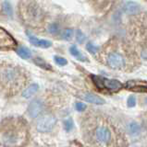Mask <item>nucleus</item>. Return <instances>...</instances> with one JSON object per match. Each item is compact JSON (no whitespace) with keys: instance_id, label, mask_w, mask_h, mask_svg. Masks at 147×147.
<instances>
[{"instance_id":"f257e3e1","label":"nucleus","mask_w":147,"mask_h":147,"mask_svg":"<svg viewBox=\"0 0 147 147\" xmlns=\"http://www.w3.org/2000/svg\"><path fill=\"white\" fill-rule=\"evenodd\" d=\"M97 59L110 69L131 72L141 64V56L128 40L113 37L98 51Z\"/></svg>"},{"instance_id":"f03ea898","label":"nucleus","mask_w":147,"mask_h":147,"mask_svg":"<svg viewBox=\"0 0 147 147\" xmlns=\"http://www.w3.org/2000/svg\"><path fill=\"white\" fill-rule=\"evenodd\" d=\"M91 141L96 147H127V139L112 119L104 116L91 119L87 128Z\"/></svg>"},{"instance_id":"7ed1b4c3","label":"nucleus","mask_w":147,"mask_h":147,"mask_svg":"<svg viewBox=\"0 0 147 147\" xmlns=\"http://www.w3.org/2000/svg\"><path fill=\"white\" fill-rule=\"evenodd\" d=\"M18 13L21 22L33 30L45 29L48 13L41 0H21Z\"/></svg>"},{"instance_id":"20e7f679","label":"nucleus","mask_w":147,"mask_h":147,"mask_svg":"<svg viewBox=\"0 0 147 147\" xmlns=\"http://www.w3.org/2000/svg\"><path fill=\"white\" fill-rule=\"evenodd\" d=\"M127 38L140 56L147 60V11L133 14L128 22Z\"/></svg>"},{"instance_id":"39448f33","label":"nucleus","mask_w":147,"mask_h":147,"mask_svg":"<svg viewBox=\"0 0 147 147\" xmlns=\"http://www.w3.org/2000/svg\"><path fill=\"white\" fill-rule=\"evenodd\" d=\"M23 69L7 63H0V86L8 91H19L25 85Z\"/></svg>"},{"instance_id":"423d86ee","label":"nucleus","mask_w":147,"mask_h":147,"mask_svg":"<svg viewBox=\"0 0 147 147\" xmlns=\"http://www.w3.org/2000/svg\"><path fill=\"white\" fill-rule=\"evenodd\" d=\"M24 126L18 121H10L0 130V144L5 147H19L25 141Z\"/></svg>"},{"instance_id":"0eeeda50","label":"nucleus","mask_w":147,"mask_h":147,"mask_svg":"<svg viewBox=\"0 0 147 147\" xmlns=\"http://www.w3.org/2000/svg\"><path fill=\"white\" fill-rule=\"evenodd\" d=\"M93 80L96 87L101 90H107L111 92H117L123 88V85L120 82L115 79H107V78L100 76H93Z\"/></svg>"},{"instance_id":"6e6552de","label":"nucleus","mask_w":147,"mask_h":147,"mask_svg":"<svg viewBox=\"0 0 147 147\" xmlns=\"http://www.w3.org/2000/svg\"><path fill=\"white\" fill-rule=\"evenodd\" d=\"M57 123L56 117L52 114H44L36 122V129L40 132H48Z\"/></svg>"},{"instance_id":"1a4fd4ad","label":"nucleus","mask_w":147,"mask_h":147,"mask_svg":"<svg viewBox=\"0 0 147 147\" xmlns=\"http://www.w3.org/2000/svg\"><path fill=\"white\" fill-rule=\"evenodd\" d=\"M17 46V41L8 32L0 28V50H12Z\"/></svg>"},{"instance_id":"9d476101","label":"nucleus","mask_w":147,"mask_h":147,"mask_svg":"<svg viewBox=\"0 0 147 147\" xmlns=\"http://www.w3.org/2000/svg\"><path fill=\"white\" fill-rule=\"evenodd\" d=\"M44 109V105L39 99H34L28 107V114L31 118H36L42 113Z\"/></svg>"},{"instance_id":"9b49d317","label":"nucleus","mask_w":147,"mask_h":147,"mask_svg":"<svg viewBox=\"0 0 147 147\" xmlns=\"http://www.w3.org/2000/svg\"><path fill=\"white\" fill-rule=\"evenodd\" d=\"M29 40L30 42L36 46V47H40V48H49L52 46V42L50 40H39L37 39L36 37H34V36H30L29 37Z\"/></svg>"},{"instance_id":"f8f14e48","label":"nucleus","mask_w":147,"mask_h":147,"mask_svg":"<svg viewBox=\"0 0 147 147\" xmlns=\"http://www.w3.org/2000/svg\"><path fill=\"white\" fill-rule=\"evenodd\" d=\"M82 98H83L86 102H89V103L94 104V105L105 104V100L102 98H100L99 96H96L94 94H91V93L84 94L83 96H82Z\"/></svg>"},{"instance_id":"ddd939ff","label":"nucleus","mask_w":147,"mask_h":147,"mask_svg":"<svg viewBox=\"0 0 147 147\" xmlns=\"http://www.w3.org/2000/svg\"><path fill=\"white\" fill-rule=\"evenodd\" d=\"M39 90V85L38 84H31L27 88H25L22 92V96L25 98H30L33 96H34L37 91Z\"/></svg>"},{"instance_id":"4468645a","label":"nucleus","mask_w":147,"mask_h":147,"mask_svg":"<svg viewBox=\"0 0 147 147\" xmlns=\"http://www.w3.org/2000/svg\"><path fill=\"white\" fill-rule=\"evenodd\" d=\"M45 29H46L48 33L52 35H56L59 33V31H60V25H59V23L57 21H51V22L48 21Z\"/></svg>"},{"instance_id":"2eb2a0df","label":"nucleus","mask_w":147,"mask_h":147,"mask_svg":"<svg viewBox=\"0 0 147 147\" xmlns=\"http://www.w3.org/2000/svg\"><path fill=\"white\" fill-rule=\"evenodd\" d=\"M2 8H3L4 16L12 18V17H13V9L11 7L10 3L8 2V1H7V0L3 1L2 2Z\"/></svg>"},{"instance_id":"dca6fc26","label":"nucleus","mask_w":147,"mask_h":147,"mask_svg":"<svg viewBox=\"0 0 147 147\" xmlns=\"http://www.w3.org/2000/svg\"><path fill=\"white\" fill-rule=\"evenodd\" d=\"M16 53L22 59H30L31 57V51L27 47H19L16 50Z\"/></svg>"},{"instance_id":"f3484780","label":"nucleus","mask_w":147,"mask_h":147,"mask_svg":"<svg viewBox=\"0 0 147 147\" xmlns=\"http://www.w3.org/2000/svg\"><path fill=\"white\" fill-rule=\"evenodd\" d=\"M125 87L129 90H132V91H142V92H147V86L145 85H137V84H134L132 85L131 82H129L126 84Z\"/></svg>"},{"instance_id":"a211bd4d","label":"nucleus","mask_w":147,"mask_h":147,"mask_svg":"<svg viewBox=\"0 0 147 147\" xmlns=\"http://www.w3.org/2000/svg\"><path fill=\"white\" fill-rule=\"evenodd\" d=\"M70 53L73 55V56L76 57L78 60H80V61H81V62H85V61H87V58L84 57L83 55H82V54L81 53V52L77 49V47H76L75 45H72L71 47L70 48Z\"/></svg>"},{"instance_id":"6ab92c4d","label":"nucleus","mask_w":147,"mask_h":147,"mask_svg":"<svg viewBox=\"0 0 147 147\" xmlns=\"http://www.w3.org/2000/svg\"><path fill=\"white\" fill-rule=\"evenodd\" d=\"M129 131H130V132L132 135H136L140 131V127L136 122L133 121L130 124V125H129Z\"/></svg>"},{"instance_id":"aec40b11","label":"nucleus","mask_w":147,"mask_h":147,"mask_svg":"<svg viewBox=\"0 0 147 147\" xmlns=\"http://www.w3.org/2000/svg\"><path fill=\"white\" fill-rule=\"evenodd\" d=\"M61 36H62V38L64 40H70L72 38V36H73V30L72 29H66V30H64L62 31Z\"/></svg>"},{"instance_id":"412c9836","label":"nucleus","mask_w":147,"mask_h":147,"mask_svg":"<svg viewBox=\"0 0 147 147\" xmlns=\"http://www.w3.org/2000/svg\"><path fill=\"white\" fill-rule=\"evenodd\" d=\"M34 63L37 64L38 66H40V67H42V68H44V69H50L51 68V66L49 65V64H47L46 63H45L44 60H42L41 58H36L35 60H34Z\"/></svg>"},{"instance_id":"4be33fe9","label":"nucleus","mask_w":147,"mask_h":147,"mask_svg":"<svg viewBox=\"0 0 147 147\" xmlns=\"http://www.w3.org/2000/svg\"><path fill=\"white\" fill-rule=\"evenodd\" d=\"M86 49H87V51H88L89 53H93V54L97 53V52L99 51L98 47H96V46H94V44H92L91 42H88V43H87V45H86Z\"/></svg>"},{"instance_id":"5701e85b","label":"nucleus","mask_w":147,"mask_h":147,"mask_svg":"<svg viewBox=\"0 0 147 147\" xmlns=\"http://www.w3.org/2000/svg\"><path fill=\"white\" fill-rule=\"evenodd\" d=\"M64 128L67 131H70L73 128V121L71 119H68L64 121Z\"/></svg>"},{"instance_id":"b1692460","label":"nucleus","mask_w":147,"mask_h":147,"mask_svg":"<svg viewBox=\"0 0 147 147\" xmlns=\"http://www.w3.org/2000/svg\"><path fill=\"white\" fill-rule=\"evenodd\" d=\"M54 59H55V62L57 63V64H58V65H60V66H64V65H66V64L68 63V61L63 57L55 56Z\"/></svg>"},{"instance_id":"393cba45","label":"nucleus","mask_w":147,"mask_h":147,"mask_svg":"<svg viewBox=\"0 0 147 147\" xmlns=\"http://www.w3.org/2000/svg\"><path fill=\"white\" fill-rule=\"evenodd\" d=\"M76 39H77V41L79 43H82L84 41V40H85V36L81 30H78L77 34H76Z\"/></svg>"},{"instance_id":"a878e982","label":"nucleus","mask_w":147,"mask_h":147,"mask_svg":"<svg viewBox=\"0 0 147 147\" xmlns=\"http://www.w3.org/2000/svg\"><path fill=\"white\" fill-rule=\"evenodd\" d=\"M75 108H76V109L78 110V111L82 112V111H84V110L86 109V105L83 104V103H81V102H77L76 105H75Z\"/></svg>"},{"instance_id":"bb28decb","label":"nucleus","mask_w":147,"mask_h":147,"mask_svg":"<svg viewBox=\"0 0 147 147\" xmlns=\"http://www.w3.org/2000/svg\"><path fill=\"white\" fill-rule=\"evenodd\" d=\"M127 103H128V106H129V107H134V106L136 105V98H135L133 96H129Z\"/></svg>"},{"instance_id":"cd10ccee","label":"nucleus","mask_w":147,"mask_h":147,"mask_svg":"<svg viewBox=\"0 0 147 147\" xmlns=\"http://www.w3.org/2000/svg\"><path fill=\"white\" fill-rule=\"evenodd\" d=\"M142 1H144V2H145L147 4V0H142Z\"/></svg>"},{"instance_id":"c85d7f7f","label":"nucleus","mask_w":147,"mask_h":147,"mask_svg":"<svg viewBox=\"0 0 147 147\" xmlns=\"http://www.w3.org/2000/svg\"><path fill=\"white\" fill-rule=\"evenodd\" d=\"M146 119H147V115H146Z\"/></svg>"}]
</instances>
